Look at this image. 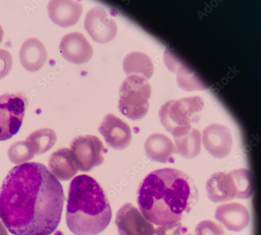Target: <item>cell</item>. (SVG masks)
I'll use <instances>...</instances> for the list:
<instances>
[{
    "instance_id": "5bb4252c",
    "label": "cell",
    "mask_w": 261,
    "mask_h": 235,
    "mask_svg": "<svg viewBox=\"0 0 261 235\" xmlns=\"http://www.w3.org/2000/svg\"><path fill=\"white\" fill-rule=\"evenodd\" d=\"M48 15L57 25L65 28L74 25L83 12L82 5L71 1H51L47 7Z\"/></svg>"
},
{
    "instance_id": "603a6c76",
    "label": "cell",
    "mask_w": 261,
    "mask_h": 235,
    "mask_svg": "<svg viewBox=\"0 0 261 235\" xmlns=\"http://www.w3.org/2000/svg\"><path fill=\"white\" fill-rule=\"evenodd\" d=\"M8 157L15 164H23L34 157V153L26 141H18L13 144L9 149Z\"/></svg>"
},
{
    "instance_id": "44dd1931",
    "label": "cell",
    "mask_w": 261,
    "mask_h": 235,
    "mask_svg": "<svg viewBox=\"0 0 261 235\" xmlns=\"http://www.w3.org/2000/svg\"><path fill=\"white\" fill-rule=\"evenodd\" d=\"M208 198L214 203L224 202L231 200L226 180V174L216 173L212 175L206 184Z\"/></svg>"
},
{
    "instance_id": "5b68a950",
    "label": "cell",
    "mask_w": 261,
    "mask_h": 235,
    "mask_svg": "<svg viewBox=\"0 0 261 235\" xmlns=\"http://www.w3.org/2000/svg\"><path fill=\"white\" fill-rule=\"evenodd\" d=\"M150 95L151 88L146 79L130 75L120 88L119 111L130 120L141 119L148 113Z\"/></svg>"
},
{
    "instance_id": "ac0fdd59",
    "label": "cell",
    "mask_w": 261,
    "mask_h": 235,
    "mask_svg": "<svg viewBox=\"0 0 261 235\" xmlns=\"http://www.w3.org/2000/svg\"><path fill=\"white\" fill-rule=\"evenodd\" d=\"M226 177L233 199L250 198L254 191V179L248 169H239L226 174Z\"/></svg>"
},
{
    "instance_id": "9a60e30c",
    "label": "cell",
    "mask_w": 261,
    "mask_h": 235,
    "mask_svg": "<svg viewBox=\"0 0 261 235\" xmlns=\"http://www.w3.org/2000/svg\"><path fill=\"white\" fill-rule=\"evenodd\" d=\"M21 65L28 71L35 72L45 65L47 59L46 49L38 39L32 38L24 42L19 52Z\"/></svg>"
},
{
    "instance_id": "4316f807",
    "label": "cell",
    "mask_w": 261,
    "mask_h": 235,
    "mask_svg": "<svg viewBox=\"0 0 261 235\" xmlns=\"http://www.w3.org/2000/svg\"><path fill=\"white\" fill-rule=\"evenodd\" d=\"M0 235H9L6 227L1 221H0Z\"/></svg>"
},
{
    "instance_id": "7c38bea8",
    "label": "cell",
    "mask_w": 261,
    "mask_h": 235,
    "mask_svg": "<svg viewBox=\"0 0 261 235\" xmlns=\"http://www.w3.org/2000/svg\"><path fill=\"white\" fill-rule=\"evenodd\" d=\"M59 50L65 60L75 65L88 62L93 54V48L89 41L77 32L65 35L60 41Z\"/></svg>"
},
{
    "instance_id": "d4e9b609",
    "label": "cell",
    "mask_w": 261,
    "mask_h": 235,
    "mask_svg": "<svg viewBox=\"0 0 261 235\" xmlns=\"http://www.w3.org/2000/svg\"><path fill=\"white\" fill-rule=\"evenodd\" d=\"M188 228L180 222L159 226L152 235H186Z\"/></svg>"
},
{
    "instance_id": "f1b7e54d",
    "label": "cell",
    "mask_w": 261,
    "mask_h": 235,
    "mask_svg": "<svg viewBox=\"0 0 261 235\" xmlns=\"http://www.w3.org/2000/svg\"><path fill=\"white\" fill-rule=\"evenodd\" d=\"M186 235H192L191 234H186Z\"/></svg>"
},
{
    "instance_id": "cb8c5ba5",
    "label": "cell",
    "mask_w": 261,
    "mask_h": 235,
    "mask_svg": "<svg viewBox=\"0 0 261 235\" xmlns=\"http://www.w3.org/2000/svg\"><path fill=\"white\" fill-rule=\"evenodd\" d=\"M195 232L196 235H225L220 225L209 220L199 223L195 227Z\"/></svg>"
},
{
    "instance_id": "3957f363",
    "label": "cell",
    "mask_w": 261,
    "mask_h": 235,
    "mask_svg": "<svg viewBox=\"0 0 261 235\" xmlns=\"http://www.w3.org/2000/svg\"><path fill=\"white\" fill-rule=\"evenodd\" d=\"M111 205L98 182L81 175L71 182L67 199L66 223L75 235H98L110 224Z\"/></svg>"
},
{
    "instance_id": "9c48e42d",
    "label": "cell",
    "mask_w": 261,
    "mask_h": 235,
    "mask_svg": "<svg viewBox=\"0 0 261 235\" xmlns=\"http://www.w3.org/2000/svg\"><path fill=\"white\" fill-rule=\"evenodd\" d=\"M115 223L119 235H152L155 229L130 203H126L119 209Z\"/></svg>"
},
{
    "instance_id": "ba28073f",
    "label": "cell",
    "mask_w": 261,
    "mask_h": 235,
    "mask_svg": "<svg viewBox=\"0 0 261 235\" xmlns=\"http://www.w3.org/2000/svg\"><path fill=\"white\" fill-rule=\"evenodd\" d=\"M84 28L92 38L105 44L116 36L118 28L115 20L101 7H95L87 13Z\"/></svg>"
},
{
    "instance_id": "7a4b0ae2",
    "label": "cell",
    "mask_w": 261,
    "mask_h": 235,
    "mask_svg": "<svg viewBox=\"0 0 261 235\" xmlns=\"http://www.w3.org/2000/svg\"><path fill=\"white\" fill-rule=\"evenodd\" d=\"M198 200V191L193 180L181 171L170 168L149 173L138 191L142 216L158 226L180 222Z\"/></svg>"
},
{
    "instance_id": "83f0119b",
    "label": "cell",
    "mask_w": 261,
    "mask_h": 235,
    "mask_svg": "<svg viewBox=\"0 0 261 235\" xmlns=\"http://www.w3.org/2000/svg\"><path fill=\"white\" fill-rule=\"evenodd\" d=\"M4 32L1 25H0V43L3 40Z\"/></svg>"
},
{
    "instance_id": "6da1fadb",
    "label": "cell",
    "mask_w": 261,
    "mask_h": 235,
    "mask_svg": "<svg viewBox=\"0 0 261 235\" xmlns=\"http://www.w3.org/2000/svg\"><path fill=\"white\" fill-rule=\"evenodd\" d=\"M64 201L61 184L46 166L24 163L12 168L0 188V219L14 235H49Z\"/></svg>"
},
{
    "instance_id": "8992f818",
    "label": "cell",
    "mask_w": 261,
    "mask_h": 235,
    "mask_svg": "<svg viewBox=\"0 0 261 235\" xmlns=\"http://www.w3.org/2000/svg\"><path fill=\"white\" fill-rule=\"evenodd\" d=\"M27 105V99L22 94L0 96V141L10 139L18 132Z\"/></svg>"
},
{
    "instance_id": "8fae6325",
    "label": "cell",
    "mask_w": 261,
    "mask_h": 235,
    "mask_svg": "<svg viewBox=\"0 0 261 235\" xmlns=\"http://www.w3.org/2000/svg\"><path fill=\"white\" fill-rule=\"evenodd\" d=\"M107 145L118 150L127 147L132 139V130L123 121L113 114H108L98 127Z\"/></svg>"
},
{
    "instance_id": "ffe728a7",
    "label": "cell",
    "mask_w": 261,
    "mask_h": 235,
    "mask_svg": "<svg viewBox=\"0 0 261 235\" xmlns=\"http://www.w3.org/2000/svg\"><path fill=\"white\" fill-rule=\"evenodd\" d=\"M176 152L182 157L191 159L197 156L201 149V136L200 132L194 128L186 133L174 137Z\"/></svg>"
},
{
    "instance_id": "d6986e66",
    "label": "cell",
    "mask_w": 261,
    "mask_h": 235,
    "mask_svg": "<svg viewBox=\"0 0 261 235\" xmlns=\"http://www.w3.org/2000/svg\"><path fill=\"white\" fill-rule=\"evenodd\" d=\"M123 69L126 75H137L147 80L153 75L154 67L147 55L135 52L130 53L124 58Z\"/></svg>"
},
{
    "instance_id": "277c9868",
    "label": "cell",
    "mask_w": 261,
    "mask_h": 235,
    "mask_svg": "<svg viewBox=\"0 0 261 235\" xmlns=\"http://www.w3.org/2000/svg\"><path fill=\"white\" fill-rule=\"evenodd\" d=\"M204 105V100L200 96L168 101L159 111L161 122L173 137L184 134L191 129L192 123L199 121L198 114Z\"/></svg>"
},
{
    "instance_id": "30bf717a",
    "label": "cell",
    "mask_w": 261,
    "mask_h": 235,
    "mask_svg": "<svg viewBox=\"0 0 261 235\" xmlns=\"http://www.w3.org/2000/svg\"><path fill=\"white\" fill-rule=\"evenodd\" d=\"M202 141L207 152L216 159H223L230 153L233 138L229 128L221 124H212L203 132Z\"/></svg>"
},
{
    "instance_id": "2e32d148",
    "label": "cell",
    "mask_w": 261,
    "mask_h": 235,
    "mask_svg": "<svg viewBox=\"0 0 261 235\" xmlns=\"http://www.w3.org/2000/svg\"><path fill=\"white\" fill-rule=\"evenodd\" d=\"M48 166L52 174L61 181H68L77 173L78 169L70 149L60 148L50 156Z\"/></svg>"
},
{
    "instance_id": "e0dca14e",
    "label": "cell",
    "mask_w": 261,
    "mask_h": 235,
    "mask_svg": "<svg viewBox=\"0 0 261 235\" xmlns=\"http://www.w3.org/2000/svg\"><path fill=\"white\" fill-rule=\"evenodd\" d=\"M144 149L149 160L161 163L170 162L172 154L176 152L175 146L171 140L159 134L152 135L147 139Z\"/></svg>"
},
{
    "instance_id": "484cf974",
    "label": "cell",
    "mask_w": 261,
    "mask_h": 235,
    "mask_svg": "<svg viewBox=\"0 0 261 235\" xmlns=\"http://www.w3.org/2000/svg\"><path fill=\"white\" fill-rule=\"evenodd\" d=\"M13 66V58L9 51L0 49V80L6 77Z\"/></svg>"
},
{
    "instance_id": "7402d4cb",
    "label": "cell",
    "mask_w": 261,
    "mask_h": 235,
    "mask_svg": "<svg viewBox=\"0 0 261 235\" xmlns=\"http://www.w3.org/2000/svg\"><path fill=\"white\" fill-rule=\"evenodd\" d=\"M57 139L56 134L53 130L42 129L31 134L26 141L35 155H40L50 150Z\"/></svg>"
},
{
    "instance_id": "52a82bcc",
    "label": "cell",
    "mask_w": 261,
    "mask_h": 235,
    "mask_svg": "<svg viewBox=\"0 0 261 235\" xmlns=\"http://www.w3.org/2000/svg\"><path fill=\"white\" fill-rule=\"evenodd\" d=\"M70 151L78 170L88 172L103 163V154L107 149L98 137L86 135L79 136L72 141Z\"/></svg>"
},
{
    "instance_id": "4fadbf2b",
    "label": "cell",
    "mask_w": 261,
    "mask_h": 235,
    "mask_svg": "<svg viewBox=\"0 0 261 235\" xmlns=\"http://www.w3.org/2000/svg\"><path fill=\"white\" fill-rule=\"evenodd\" d=\"M215 218L229 230L240 232L250 222V215L247 208L238 203L223 204L217 207Z\"/></svg>"
}]
</instances>
